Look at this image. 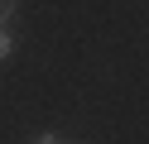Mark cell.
I'll return each instance as SVG.
<instances>
[{
  "label": "cell",
  "mask_w": 149,
  "mask_h": 144,
  "mask_svg": "<svg viewBox=\"0 0 149 144\" xmlns=\"http://www.w3.org/2000/svg\"><path fill=\"white\" fill-rule=\"evenodd\" d=\"M10 53H15V34H10V24H5V29H0V63H5Z\"/></svg>",
  "instance_id": "obj_1"
},
{
  "label": "cell",
  "mask_w": 149,
  "mask_h": 144,
  "mask_svg": "<svg viewBox=\"0 0 149 144\" xmlns=\"http://www.w3.org/2000/svg\"><path fill=\"white\" fill-rule=\"evenodd\" d=\"M10 15H15V0H0V29L10 24Z\"/></svg>",
  "instance_id": "obj_2"
},
{
  "label": "cell",
  "mask_w": 149,
  "mask_h": 144,
  "mask_svg": "<svg viewBox=\"0 0 149 144\" xmlns=\"http://www.w3.org/2000/svg\"><path fill=\"white\" fill-rule=\"evenodd\" d=\"M34 144H63V139H58V134H39Z\"/></svg>",
  "instance_id": "obj_3"
}]
</instances>
